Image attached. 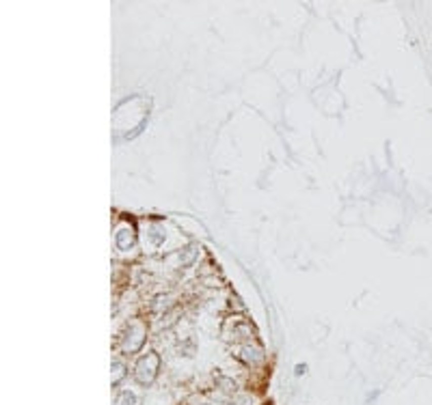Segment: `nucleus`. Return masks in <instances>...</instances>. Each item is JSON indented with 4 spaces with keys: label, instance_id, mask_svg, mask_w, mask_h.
I'll return each instance as SVG.
<instances>
[]
</instances>
